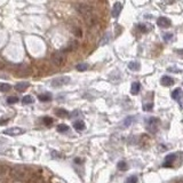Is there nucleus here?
Returning <instances> with one entry per match:
<instances>
[{"instance_id": "1", "label": "nucleus", "mask_w": 183, "mask_h": 183, "mask_svg": "<svg viewBox=\"0 0 183 183\" xmlns=\"http://www.w3.org/2000/svg\"><path fill=\"white\" fill-rule=\"evenodd\" d=\"M76 9H77V12L85 18V21H86V23L88 24V25L93 27L94 24L97 22L96 16L94 15L93 7L88 6L86 3H78L76 6Z\"/></svg>"}, {"instance_id": "2", "label": "nucleus", "mask_w": 183, "mask_h": 183, "mask_svg": "<svg viewBox=\"0 0 183 183\" xmlns=\"http://www.w3.org/2000/svg\"><path fill=\"white\" fill-rule=\"evenodd\" d=\"M29 168H27L25 166H14L9 170V174L14 179L16 180H25L29 176Z\"/></svg>"}, {"instance_id": "3", "label": "nucleus", "mask_w": 183, "mask_h": 183, "mask_svg": "<svg viewBox=\"0 0 183 183\" xmlns=\"http://www.w3.org/2000/svg\"><path fill=\"white\" fill-rule=\"evenodd\" d=\"M52 63L55 65V67H63L64 64L67 63V55H65V52L64 50H60V52H55V53L52 54Z\"/></svg>"}, {"instance_id": "4", "label": "nucleus", "mask_w": 183, "mask_h": 183, "mask_svg": "<svg viewBox=\"0 0 183 183\" xmlns=\"http://www.w3.org/2000/svg\"><path fill=\"white\" fill-rule=\"evenodd\" d=\"M158 125H159V119L156 117H151L146 120V130L151 134H156L158 130Z\"/></svg>"}, {"instance_id": "5", "label": "nucleus", "mask_w": 183, "mask_h": 183, "mask_svg": "<svg viewBox=\"0 0 183 183\" xmlns=\"http://www.w3.org/2000/svg\"><path fill=\"white\" fill-rule=\"evenodd\" d=\"M69 83H70V78H69V77H67V76L57 77V78L53 79V81H52V86L53 87H62Z\"/></svg>"}, {"instance_id": "6", "label": "nucleus", "mask_w": 183, "mask_h": 183, "mask_svg": "<svg viewBox=\"0 0 183 183\" xmlns=\"http://www.w3.org/2000/svg\"><path fill=\"white\" fill-rule=\"evenodd\" d=\"M24 133H25V130L23 128H20V127H10L8 130H3V134L9 135V136H18V135H22Z\"/></svg>"}, {"instance_id": "7", "label": "nucleus", "mask_w": 183, "mask_h": 183, "mask_svg": "<svg viewBox=\"0 0 183 183\" xmlns=\"http://www.w3.org/2000/svg\"><path fill=\"white\" fill-rule=\"evenodd\" d=\"M31 73V69L27 65H21V67L17 68L16 74L18 77H27Z\"/></svg>"}, {"instance_id": "8", "label": "nucleus", "mask_w": 183, "mask_h": 183, "mask_svg": "<svg viewBox=\"0 0 183 183\" xmlns=\"http://www.w3.org/2000/svg\"><path fill=\"white\" fill-rule=\"evenodd\" d=\"M121 9H123V5L120 3H116L113 5L112 10H111V15H112L113 18H118L119 17V14L121 13Z\"/></svg>"}, {"instance_id": "9", "label": "nucleus", "mask_w": 183, "mask_h": 183, "mask_svg": "<svg viewBox=\"0 0 183 183\" xmlns=\"http://www.w3.org/2000/svg\"><path fill=\"white\" fill-rule=\"evenodd\" d=\"M175 160H176V153H170L166 157V160H165L163 167H166V168L167 167H173V164Z\"/></svg>"}, {"instance_id": "10", "label": "nucleus", "mask_w": 183, "mask_h": 183, "mask_svg": "<svg viewBox=\"0 0 183 183\" xmlns=\"http://www.w3.org/2000/svg\"><path fill=\"white\" fill-rule=\"evenodd\" d=\"M157 25L159 28L165 29V28H168L170 25V21L168 18H166V17H159L157 20Z\"/></svg>"}, {"instance_id": "11", "label": "nucleus", "mask_w": 183, "mask_h": 183, "mask_svg": "<svg viewBox=\"0 0 183 183\" xmlns=\"http://www.w3.org/2000/svg\"><path fill=\"white\" fill-rule=\"evenodd\" d=\"M160 84L165 87H170L172 85H174V79L170 76H164L161 78V80H160Z\"/></svg>"}, {"instance_id": "12", "label": "nucleus", "mask_w": 183, "mask_h": 183, "mask_svg": "<svg viewBox=\"0 0 183 183\" xmlns=\"http://www.w3.org/2000/svg\"><path fill=\"white\" fill-rule=\"evenodd\" d=\"M29 86H30V84L29 83H27V81H22V83H18L15 85V89H16L17 92H24Z\"/></svg>"}, {"instance_id": "13", "label": "nucleus", "mask_w": 183, "mask_h": 183, "mask_svg": "<svg viewBox=\"0 0 183 183\" xmlns=\"http://www.w3.org/2000/svg\"><path fill=\"white\" fill-rule=\"evenodd\" d=\"M141 89V84L135 81V83L132 84V86H130V93L133 94V95H137Z\"/></svg>"}, {"instance_id": "14", "label": "nucleus", "mask_w": 183, "mask_h": 183, "mask_svg": "<svg viewBox=\"0 0 183 183\" xmlns=\"http://www.w3.org/2000/svg\"><path fill=\"white\" fill-rule=\"evenodd\" d=\"M182 94H183V92L181 90V88H176V89H174L173 93H172V99H173V100H176V101H180Z\"/></svg>"}, {"instance_id": "15", "label": "nucleus", "mask_w": 183, "mask_h": 183, "mask_svg": "<svg viewBox=\"0 0 183 183\" xmlns=\"http://www.w3.org/2000/svg\"><path fill=\"white\" fill-rule=\"evenodd\" d=\"M73 128H74L76 130H79V132H81V130H85V123H84V121H81V120L74 121V123H73Z\"/></svg>"}, {"instance_id": "16", "label": "nucleus", "mask_w": 183, "mask_h": 183, "mask_svg": "<svg viewBox=\"0 0 183 183\" xmlns=\"http://www.w3.org/2000/svg\"><path fill=\"white\" fill-rule=\"evenodd\" d=\"M38 99H39V101H41V102H48V101L52 100V95H50L49 93L40 94L39 96H38Z\"/></svg>"}, {"instance_id": "17", "label": "nucleus", "mask_w": 183, "mask_h": 183, "mask_svg": "<svg viewBox=\"0 0 183 183\" xmlns=\"http://www.w3.org/2000/svg\"><path fill=\"white\" fill-rule=\"evenodd\" d=\"M55 113H56L57 117H61V118H64V117L69 116V112H68L67 110H64V109H56Z\"/></svg>"}, {"instance_id": "18", "label": "nucleus", "mask_w": 183, "mask_h": 183, "mask_svg": "<svg viewBox=\"0 0 183 183\" xmlns=\"http://www.w3.org/2000/svg\"><path fill=\"white\" fill-rule=\"evenodd\" d=\"M56 130L58 133H65L69 130V126L68 125H64V124H60V125H57Z\"/></svg>"}, {"instance_id": "19", "label": "nucleus", "mask_w": 183, "mask_h": 183, "mask_svg": "<svg viewBox=\"0 0 183 183\" xmlns=\"http://www.w3.org/2000/svg\"><path fill=\"white\" fill-rule=\"evenodd\" d=\"M77 47H78V43H77V41H72V43H69V46L64 49V52H72V50L77 49Z\"/></svg>"}, {"instance_id": "20", "label": "nucleus", "mask_w": 183, "mask_h": 183, "mask_svg": "<svg viewBox=\"0 0 183 183\" xmlns=\"http://www.w3.org/2000/svg\"><path fill=\"white\" fill-rule=\"evenodd\" d=\"M22 103L23 104H32L33 103V97L30 96V95H27L22 99Z\"/></svg>"}, {"instance_id": "21", "label": "nucleus", "mask_w": 183, "mask_h": 183, "mask_svg": "<svg viewBox=\"0 0 183 183\" xmlns=\"http://www.w3.org/2000/svg\"><path fill=\"white\" fill-rule=\"evenodd\" d=\"M128 69H130V70H133V71H137L140 69V64L137 63V62H130V63L128 64Z\"/></svg>"}, {"instance_id": "22", "label": "nucleus", "mask_w": 183, "mask_h": 183, "mask_svg": "<svg viewBox=\"0 0 183 183\" xmlns=\"http://www.w3.org/2000/svg\"><path fill=\"white\" fill-rule=\"evenodd\" d=\"M134 120H135V118H134V117H127L126 119L124 120V126H125V127L130 126V125L134 123Z\"/></svg>"}, {"instance_id": "23", "label": "nucleus", "mask_w": 183, "mask_h": 183, "mask_svg": "<svg viewBox=\"0 0 183 183\" xmlns=\"http://www.w3.org/2000/svg\"><path fill=\"white\" fill-rule=\"evenodd\" d=\"M10 89V85L6 83H0V92H8Z\"/></svg>"}, {"instance_id": "24", "label": "nucleus", "mask_w": 183, "mask_h": 183, "mask_svg": "<svg viewBox=\"0 0 183 183\" xmlns=\"http://www.w3.org/2000/svg\"><path fill=\"white\" fill-rule=\"evenodd\" d=\"M76 69L78 71H86L88 69V64L86 63H80V64H77Z\"/></svg>"}, {"instance_id": "25", "label": "nucleus", "mask_w": 183, "mask_h": 183, "mask_svg": "<svg viewBox=\"0 0 183 183\" xmlns=\"http://www.w3.org/2000/svg\"><path fill=\"white\" fill-rule=\"evenodd\" d=\"M53 118H50V117H43V123L45 124V125H47V126H50L52 124H53Z\"/></svg>"}, {"instance_id": "26", "label": "nucleus", "mask_w": 183, "mask_h": 183, "mask_svg": "<svg viewBox=\"0 0 183 183\" xmlns=\"http://www.w3.org/2000/svg\"><path fill=\"white\" fill-rule=\"evenodd\" d=\"M7 102H8V104H15L18 102V97L16 96H9L8 99H7Z\"/></svg>"}, {"instance_id": "27", "label": "nucleus", "mask_w": 183, "mask_h": 183, "mask_svg": "<svg viewBox=\"0 0 183 183\" xmlns=\"http://www.w3.org/2000/svg\"><path fill=\"white\" fill-rule=\"evenodd\" d=\"M127 164H126V161H119L118 163V170H127Z\"/></svg>"}, {"instance_id": "28", "label": "nucleus", "mask_w": 183, "mask_h": 183, "mask_svg": "<svg viewBox=\"0 0 183 183\" xmlns=\"http://www.w3.org/2000/svg\"><path fill=\"white\" fill-rule=\"evenodd\" d=\"M152 108H153L152 102H145V103L143 104V110L144 111H149V110H151Z\"/></svg>"}, {"instance_id": "29", "label": "nucleus", "mask_w": 183, "mask_h": 183, "mask_svg": "<svg viewBox=\"0 0 183 183\" xmlns=\"http://www.w3.org/2000/svg\"><path fill=\"white\" fill-rule=\"evenodd\" d=\"M27 183H40V179L38 176H32L28 180Z\"/></svg>"}, {"instance_id": "30", "label": "nucleus", "mask_w": 183, "mask_h": 183, "mask_svg": "<svg viewBox=\"0 0 183 183\" xmlns=\"http://www.w3.org/2000/svg\"><path fill=\"white\" fill-rule=\"evenodd\" d=\"M125 183H137V177L136 176H130V177H128Z\"/></svg>"}, {"instance_id": "31", "label": "nucleus", "mask_w": 183, "mask_h": 183, "mask_svg": "<svg viewBox=\"0 0 183 183\" xmlns=\"http://www.w3.org/2000/svg\"><path fill=\"white\" fill-rule=\"evenodd\" d=\"M172 39H173V33L164 34V40H165V41H170Z\"/></svg>"}, {"instance_id": "32", "label": "nucleus", "mask_w": 183, "mask_h": 183, "mask_svg": "<svg viewBox=\"0 0 183 183\" xmlns=\"http://www.w3.org/2000/svg\"><path fill=\"white\" fill-rule=\"evenodd\" d=\"M145 28H146V25H144V24H140V25H139V30H141L142 32H146L148 29H145Z\"/></svg>"}, {"instance_id": "33", "label": "nucleus", "mask_w": 183, "mask_h": 183, "mask_svg": "<svg viewBox=\"0 0 183 183\" xmlns=\"http://www.w3.org/2000/svg\"><path fill=\"white\" fill-rule=\"evenodd\" d=\"M73 33L76 34L77 37H81V31H80V29H79V28H77L76 30L73 31Z\"/></svg>"}, {"instance_id": "34", "label": "nucleus", "mask_w": 183, "mask_h": 183, "mask_svg": "<svg viewBox=\"0 0 183 183\" xmlns=\"http://www.w3.org/2000/svg\"><path fill=\"white\" fill-rule=\"evenodd\" d=\"M52 156L53 157H58V158H62V155H61V153H58L57 152V151H52Z\"/></svg>"}, {"instance_id": "35", "label": "nucleus", "mask_w": 183, "mask_h": 183, "mask_svg": "<svg viewBox=\"0 0 183 183\" xmlns=\"http://www.w3.org/2000/svg\"><path fill=\"white\" fill-rule=\"evenodd\" d=\"M8 123V119H0V126H3V125H6Z\"/></svg>"}, {"instance_id": "36", "label": "nucleus", "mask_w": 183, "mask_h": 183, "mask_svg": "<svg viewBox=\"0 0 183 183\" xmlns=\"http://www.w3.org/2000/svg\"><path fill=\"white\" fill-rule=\"evenodd\" d=\"M3 68H5V64H3V61L0 60V70H1V69H3Z\"/></svg>"}, {"instance_id": "37", "label": "nucleus", "mask_w": 183, "mask_h": 183, "mask_svg": "<svg viewBox=\"0 0 183 183\" xmlns=\"http://www.w3.org/2000/svg\"><path fill=\"white\" fill-rule=\"evenodd\" d=\"M81 161H83L81 159H74V163H81Z\"/></svg>"}, {"instance_id": "38", "label": "nucleus", "mask_w": 183, "mask_h": 183, "mask_svg": "<svg viewBox=\"0 0 183 183\" xmlns=\"http://www.w3.org/2000/svg\"><path fill=\"white\" fill-rule=\"evenodd\" d=\"M177 53H179V54H183V50H177Z\"/></svg>"}]
</instances>
